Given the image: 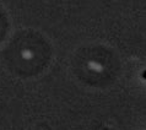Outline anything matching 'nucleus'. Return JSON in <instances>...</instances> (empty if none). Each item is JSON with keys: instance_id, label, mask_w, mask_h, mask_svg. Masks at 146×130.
<instances>
[{"instance_id": "1", "label": "nucleus", "mask_w": 146, "mask_h": 130, "mask_svg": "<svg viewBox=\"0 0 146 130\" xmlns=\"http://www.w3.org/2000/svg\"><path fill=\"white\" fill-rule=\"evenodd\" d=\"M143 76H144V79H146V71L143 72Z\"/></svg>"}]
</instances>
